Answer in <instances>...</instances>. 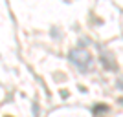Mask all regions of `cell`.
Returning <instances> with one entry per match:
<instances>
[{
    "mask_svg": "<svg viewBox=\"0 0 123 117\" xmlns=\"http://www.w3.org/2000/svg\"><path fill=\"white\" fill-rule=\"evenodd\" d=\"M70 61L81 71L90 70V66H92V57H90V53L86 51V48H83V46H77V48H74V50L70 51Z\"/></svg>",
    "mask_w": 123,
    "mask_h": 117,
    "instance_id": "obj_1",
    "label": "cell"
},
{
    "mask_svg": "<svg viewBox=\"0 0 123 117\" xmlns=\"http://www.w3.org/2000/svg\"><path fill=\"white\" fill-rule=\"evenodd\" d=\"M118 86H121V88H123V79H119V81H118Z\"/></svg>",
    "mask_w": 123,
    "mask_h": 117,
    "instance_id": "obj_2",
    "label": "cell"
}]
</instances>
